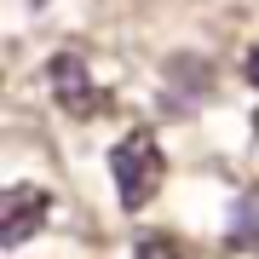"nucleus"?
<instances>
[{"mask_svg": "<svg viewBox=\"0 0 259 259\" xmlns=\"http://www.w3.org/2000/svg\"><path fill=\"white\" fill-rule=\"evenodd\" d=\"M110 173H115V196H121V207H127V213L150 207V202H156V190H161V179H167V156H161L156 133H150V127H133L127 139H115Z\"/></svg>", "mask_w": 259, "mask_h": 259, "instance_id": "obj_1", "label": "nucleus"}, {"mask_svg": "<svg viewBox=\"0 0 259 259\" xmlns=\"http://www.w3.org/2000/svg\"><path fill=\"white\" fill-rule=\"evenodd\" d=\"M253 139H259V110H253Z\"/></svg>", "mask_w": 259, "mask_h": 259, "instance_id": "obj_8", "label": "nucleus"}, {"mask_svg": "<svg viewBox=\"0 0 259 259\" xmlns=\"http://www.w3.org/2000/svg\"><path fill=\"white\" fill-rule=\"evenodd\" d=\"M47 219H52V190L12 185L0 196V248H23L35 231H47Z\"/></svg>", "mask_w": 259, "mask_h": 259, "instance_id": "obj_4", "label": "nucleus"}, {"mask_svg": "<svg viewBox=\"0 0 259 259\" xmlns=\"http://www.w3.org/2000/svg\"><path fill=\"white\" fill-rule=\"evenodd\" d=\"M29 6H35V12H40V6H47V0H29Z\"/></svg>", "mask_w": 259, "mask_h": 259, "instance_id": "obj_9", "label": "nucleus"}, {"mask_svg": "<svg viewBox=\"0 0 259 259\" xmlns=\"http://www.w3.org/2000/svg\"><path fill=\"white\" fill-rule=\"evenodd\" d=\"M231 248H242V253H253L259 248V196L253 190H242L236 202H231Z\"/></svg>", "mask_w": 259, "mask_h": 259, "instance_id": "obj_5", "label": "nucleus"}, {"mask_svg": "<svg viewBox=\"0 0 259 259\" xmlns=\"http://www.w3.org/2000/svg\"><path fill=\"white\" fill-rule=\"evenodd\" d=\"M248 81H253V87H259V47H253V52H248Z\"/></svg>", "mask_w": 259, "mask_h": 259, "instance_id": "obj_7", "label": "nucleus"}, {"mask_svg": "<svg viewBox=\"0 0 259 259\" xmlns=\"http://www.w3.org/2000/svg\"><path fill=\"white\" fill-rule=\"evenodd\" d=\"M47 93H52L58 110L75 115V121H93V115L110 110V93L93 81V69H87L75 52H58L52 64H47Z\"/></svg>", "mask_w": 259, "mask_h": 259, "instance_id": "obj_2", "label": "nucleus"}, {"mask_svg": "<svg viewBox=\"0 0 259 259\" xmlns=\"http://www.w3.org/2000/svg\"><path fill=\"white\" fill-rule=\"evenodd\" d=\"M207 93H213L207 58H196V52L167 58V69H161V110H167V115H196V110L207 104Z\"/></svg>", "mask_w": 259, "mask_h": 259, "instance_id": "obj_3", "label": "nucleus"}, {"mask_svg": "<svg viewBox=\"0 0 259 259\" xmlns=\"http://www.w3.org/2000/svg\"><path fill=\"white\" fill-rule=\"evenodd\" d=\"M133 259H179V248H173L167 236H144L139 248H133Z\"/></svg>", "mask_w": 259, "mask_h": 259, "instance_id": "obj_6", "label": "nucleus"}]
</instances>
